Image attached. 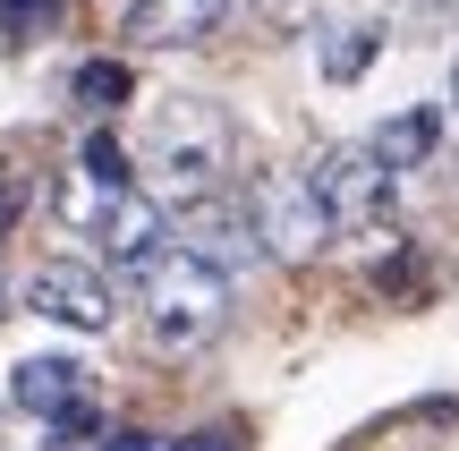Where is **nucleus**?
Masks as SVG:
<instances>
[{"mask_svg": "<svg viewBox=\"0 0 459 451\" xmlns=\"http://www.w3.org/2000/svg\"><path fill=\"white\" fill-rule=\"evenodd\" d=\"M434 145H443V102H417V111H392L375 136H366V153H375L383 170H417V162H434Z\"/></svg>", "mask_w": 459, "mask_h": 451, "instance_id": "obj_10", "label": "nucleus"}, {"mask_svg": "<svg viewBox=\"0 0 459 451\" xmlns=\"http://www.w3.org/2000/svg\"><path fill=\"white\" fill-rule=\"evenodd\" d=\"M247 213H255V247L281 256V265H307V256L332 239V213H324V196H315L307 170H273Z\"/></svg>", "mask_w": 459, "mask_h": 451, "instance_id": "obj_5", "label": "nucleus"}, {"mask_svg": "<svg viewBox=\"0 0 459 451\" xmlns=\"http://www.w3.org/2000/svg\"><path fill=\"white\" fill-rule=\"evenodd\" d=\"M170 451H238L230 435H187V443H170Z\"/></svg>", "mask_w": 459, "mask_h": 451, "instance_id": "obj_17", "label": "nucleus"}, {"mask_svg": "<svg viewBox=\"0 0 459 451\" xmlns=\"http://www.w3.org/2000/svg\"><path fill=\"white\" fill-rule=\"evenodd\" d=\"M43 426H51L60 443H77V435H94V426H102V409H94V392H85V401H68L60 418H43Z\"/></svg>", "mask_w": 459, "mask_h": 451, "instance_id": "obj_15", "label": "nucleus"}, {"mask_svg": "<svg viewBox=\"0 0 459 451\" xmlns=\"http://www.w3.org/2000/svg\"><path fill=\"white\" fill-rule=\"evenodd\" d=\"M85 392H94V375H85L77 350H34V358L9 367V401L26 409V418H60V409L85 401Z\"/></svg>", "mask_w": 459, "mask_h": 451, "instance_id": "obj_9", "label": "nucleus"}, {"mask_svg": "<svg viewBox=\"0 0 459 451\" xmlns=\"http://www.w3.org/2000/svg\"><path fill=\"white\" fill-rule=\"evenodd\" d=\"M375 51H383V17H349V26L324 43V77H332V85H358Z\"/></svg>", "mask_w": 459, "mask_h": 451, "instance_id": "obj_11", "label": "nucleus"}, {"mask_svg": "<svg viewBox=\"0 0 459 451\" xmlns=\"http://www.w3.org/2000/svg\"><path fill=\"white\" fill-rule=\"evenodd\" d=\"M51 9H60V0H0V26H9V43H34V34L51 26Z\"/></svg>", "mask_w": 459, "mask_h": 451, "instance_id": "obj_14", "label": "nucleus"}, {"mask_svg": "<svg viewBox=\"0 0 459 451\" xmlns=\"http://www.w3.org/2000/svg\"><path fill=\"white\" fill-rule=\"evenodd\" d=\"M85 230H94V247H102V273H136V282H145L170 256V213L153 196H128V187L102 196L94 213H85Z\"/></svg>", "mask_w": 459, "mask_h": 451, "instance_id": "obj_6", "label": "nucleus"}, {"mask_svg": "<svg viewBox=\"0 0 459 451\" xmlns=\"http://www.w3.org/2000/svg\"><path fill=\"white\" fill-rule=\"evenodd\" d=\"M230 153H238V136H230L221 102L170 94L162 111H153V128H145V179H153V196L196 204V196H221Z\"/></svg>", "mask_w": 459, "mask_h": 451, "instance_id": "obj_1", "label": "nucleus"}, {"mask_svg": "<svg viewBox=\"0 0 459 451\" xmlns=\"http://www.w3.org/2000/svg\"><path fill=\"white\" fill-rule=\"evenodd\" d=\"M77 179H85V187H111V196H119V187H128V145H119L111 128H94V136L77 145Z\"/></svg>", "mask_w": 459, "mask_h": 451, "instance_id": "obj_12", "label": "nucleus"}, {"mask_svg": "<svg viewBox=\"0 0 459 451\" xmlns=\"http://www.w3.org/2000/svg\"><path fill=\"white\" fill-rule=\"evenodd\" d=\"M307 179H315V196H324L332 230H383L392 204H400V179L366 145H341V153H324V162H307Z\"/></svg>", "mask_w": 459, "mask_h": 451, "instance_id": "obj_4", "label": "nucleus"}, {"mask_svg": "<svg viewBox=\"0 0 459 451\" xmlns=\"http://www.w3.org/2000/svg\"><path fill=\"white\" fill-rule=\"evenodd\" d=\"M77 102L85 111H119V102H128V68L119 60H85L77 68Z\"/></svg>", "mask_w": 459, "mask_h": 451, "instance_id": "obj_13", "label": "nucleus"}, {"mask_svg": "<svg viewBox=\"0 0 459 451\" xmlns=\"http://www.w3.org/2000/svg\"><path fill=\"white\" fill-rule=\"evenodd\" d=\"M9 213H17V187H0V239H9Z\"/></svg>", "mask_w": 459, "mask_h": 451, "instance_id": "obj_18", "label": "nucleus"}, {"mask_svg": "<svg viewBox=\"0 0 459 451\" xmlns=\"http://www.w3.org/2000/svg\"><path fill=\"white\" fill-rule=\"evenodd\" d=\"M221 316H230V273L221 265L170 247L162 265L145 273V341L153 350H170V358L204 350V341L221 333Z\"/></svg>", "mask_w": 459, "mask_h": 451, "instance_id": "obj_2", "label": "nucleus"}, {"mask_svg": "<svg viewBox=\"0 0 459 451\" xmlns=\"http://www.w3.org/2000/svg\"><path fill=\"white\" fill-rule=\"evenodd\" d=\"M102 451H170V443H162V435H136V426H111Z\"/></svg>", "mask_w": 459, "mask_h": 451, "instance_id": "obj_16", "label": "nucleus"}, {"mask_svg": "<svg viewBox=\"0 0 459 451\" xmlns=\"http://www.w3.org/2000/svg\"><path fill=\"white\" fill-rule=\"evenodd\" d=\"M26 307L43 324H60V333H111L119 324V290L94 256H43L26 273Z\"/></svg>", "mask_w": 459, "mask_h": 451, "instance_id": "obj_3", "label": "nucleus"}, {"mask_svg": "<svg viewBox=\"0 0 459 451\" xmlns=\"http://www.w3.org/2000/svg\"><path fill=\"white\" fill-rule=\"evenodd\" d=\"M0 307H9V282H0Z\"/></svg>", "mask_w": 459, "mask_h": 451, "instance_id": "obj_20", "label": "nucleus"}, {"mask_svg": "<svg viewBox=\"0 0 459 451\" xmlns=\"http://www.w3.org/2000/svg\"><path fill=\"white\" fill-rule=\"evenodd\" d=\"M221 17H230V0H128L119 34L136 51H196L221 34Z\"/></svg>", "mask_w": 459, "mask_h": 451, "instance_id": "obj_7", "label": "nucleus"}, {"mask_svg": "<svg viewBox=\"0 0 459 451\" xmlns=\"http://www.w3.org/2000/svg\"><path fill=\"white\" fill-rule=\"evenodd\" d=\"M170 230H179L187 256H204V265H221V273H238L247 256H264L255 247V213H247L238 196H196L187 221H170Z\"/></svg>", "mask_w": 459, "mask_h": 451, "instance_id": "obj_8", "label": "nucleus"}, {"mask_svg": "<svg viewBox=\"0 0 459 451\" xmlns=\"http://www.w3.org/2000/svg\"><path fill=\"white\" fill-rule=\"evenodd\" d=\"M451 111H459V51H451Z\"/></svg>", "mask_w": 459, "mask_h": 451, "instance_id": "obj_19", "label": "nucleus"}]
</instances>
